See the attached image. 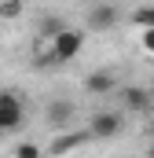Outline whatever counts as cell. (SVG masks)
Wrapping results in <instances>:
<instances>
[{
	"label": "cell",
	"mask_w": 154,
	"mask_h": 158,
	"mask_svg": "<svg viewBox=\"0 0 154 158\" xmlns=\"http://www.w3.org/2000/svg\"><path fill=\"white\" fill-rule=\"evenodd\" d=\"M84 40H88V30L66 26V30H59L55 37L48 40V52H51V55H55V63L63 66V63H74L77 55L84 52Z\"/></svg>",
	"instance_id": "6da1fadb"
},
{
	"label": "cell",
	"mask_w": 154,
	"mask_h": 158,
	"mask_svg": "<svg viewBox=\"0 0 154 158\" xmlns=\"http://www.w3.org/2000/svg\"><path fill=\"white\" fill-rule=\"evenodd\" d=\"M88 129H92L95 140H114L117 132L125 129V118H121V110H95L88 118Z\"/></svg>",
	"instance_id": "277c9868"
},
{
	"label": "cell",
	"mask_w": 154,
	"mask_h": 158,
	"mask_svg": "<svg viewBox=\"0 0 154 158\" xmlns=\"http://www.w3.org/2000/svg\"><path fill=\"white\" fill-rule=\"evenodd\" d=\"M117 22H121V11H117L114 4H95L92 11H88V19H84V30L88 33H107V30H114Z\"/></svg>",
	"instance_id": "5b68a950"
},
{
	"label": "cell",
	"mask_w": 154,
	"mask_h": 158,
	"mask_svg": "<svg viewBox=\"0 0 154 158\" xmlns=\"http://www.w3.org/2000/svg\"><path fill=\"white\" fill-rule=\"evenodd\" d=\"M22 121H26V103L11 88H0V132H15Z\"/></svg>",
	"instance_id": "3957f363"
},
{
	"label": "cell",
	"mask_w": 154,
	"mask_h": 158,
	"mask_svg": "<svg viewBox=\"0 0 154 158\" xmlns=\"http://www.w3.org/2000/svg\"><path fill=\"white\" fill-rule=\"evenodd\" d=\"M22 15V0H0V19H18Z\"/></svg>",
	"instance_id": "7c38bea8"
},
{
	"label": "cell",
	"mask_w": 154,
	"mask_h": 158,
	"mask_svg": "<svg viewBox=\"0 0 154 158\" xmlns=\"http://www.w3.org/2000/svg\"><path fill=\"white\" fill-rule=\"evenodd\" d=\"M15 158H44V151H40V143H33V140H22L15 147Z\"/></svg>",
	"instance_id": "30bf717a"
},
{
	"label": "cell",
	"mask_w": 154,
	"mask_h": 158,
	"mask_svg": "<svg viewBox=\"0 0 154 158\" xmlns=\"http://www.w3.org/2000/svg\"><path fill=\"white\" fill-rule=\"evenodd\" d=\"M140 52H143V55H151V59H154V26H151V30H143V33H140Z\"/></svg>",
	"instance_id": "4fadbf2b"
},
{
	"label": "cell",
	"mask_w": 154,
	"mask_h": 158,
	"mask_svg": "<svg viewBox=\"0 0 154 158\" xmlns=\"http://www.w3.org/2000/svg\"><path fill=\"white\" fill-rule=\"evenodd\" d=\"M59 30H66V22H63V19H44V22H40V37H44V40H51Z\"/></svg>",
	"instance_id": "8fae6325"
},
{
	"label": "cell",
	"mask_w": 154,
	"mask_h": 158,
	"mask_svg": "<svg viewBox=\"0 0 154 158\" xmlns=\"http://www.w3.org/2000/svg\"><path fill=\"white\" fill-rule=\"evenodd\" d=\"M121 103L132 114H147L154 107V96H151V88H143V85H128V88H121Z\"/></svg>",
	"instance_id": "52a82bcc"
},
{
	"label": "cell",
	"mask_w": 154,
	"mask_h": 158,
	"mask_svg": "<svg viewBox=\"0 0 154 158\" xmlns=\"http://www.w3.org/2000/svg\"><path fill=\"white\" fill-rule=\"evenodd\" d=\"M74 118H77V103L74 99H51L48 107H44V121L51 125V129H70L74 125Z\"/></svg>",
	"instance_id": "8992f818"
},
{
	"label": "cell",
	"mask_w": 154,
	"mask_h": 158,
	"mask_svg": "<svg viewBox=\"0 0 154 158\" xmlns=\"http://www.w3.org/2000/svg\"><path fill=\"white\" fill-rule=\"evenodd\" d=\"M117 88V74L114 70H92L88 77H84V92L88 96H107V92H114Z\"/></svg>",
	"instance_id": "ba28073f"
},
{
	"label": "cell",
	"mask_w": 154,
	"mask_h": 158,
	"mask_svg": "<svg viewBox=\"0 0 154 158\" xmlns=\"http://www.w3.org/2000/svg\"><path fill=\"white\" fill-rule=\"evenodd\" d=\"M95 136H92V129L84 125V129H63L51 143H48V155L51 158H66V155H74L77 147H84V143H92Z\"/></svg>",
	"instance_id": "7a4b0ae2"
},
{
	"label": "cell",
	"mask_w": 154,
	"mask_h": 158,
	"mask_svg": "<svg viewBox=\"0 0 154 158\" xmlns=\"http://www.w3.org/2000/svg\"><path fill=\"white\" fill-rule=\"evenodd\" d=\"M132 26H136V30H151V26H154V4L132 11Z\"/></svg>",
	"instance_id": "9c48e42d"
}]
</instances>
